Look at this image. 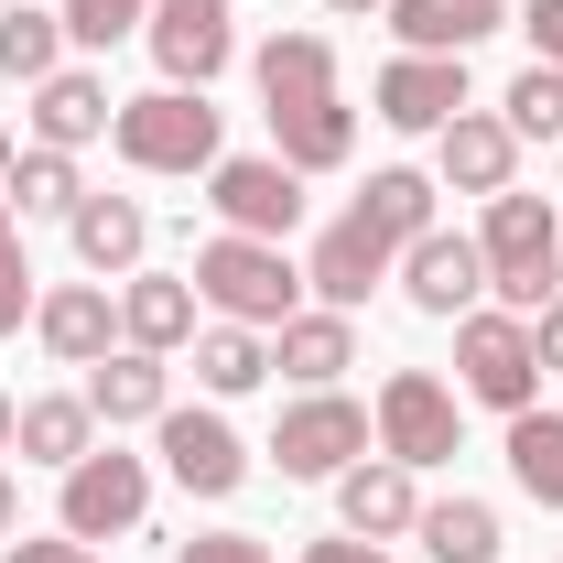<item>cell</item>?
I'll list each match as a JSON object with an SVG mask.
<instances>
[{
	"instance_id": "6da1fadb",
	"label": "cell",
	"mask_w": 563,
	"mask_h": 563,
	"mask_svg": "<svg viewBox=\"0 0 563 563\" xmlns=\"http://www.w3.org/2000/svg\"><path fill=\"white\" fill-rule=\"evenodd\" d=\"M477 250H488V292L498 314H542V303H563V217L542 207V196H488V228H477Z\"/></svg>"
},
{
	"instance_id": "7a4b0ae2",
	"label": "cell",
	"mask_w": 563,
	"mask_h": 563,
	"mask_svg": "<svg viewBox=\"0 0 563 563\" xmlns=\"http://www.w3.org/2000/svg\"><path fill=\"white\" fill-rule=\"evenodd\" d=\"M185 282H196V303H217V325H282L292 292H303V272L282 261V239H239V228H217Z\"/></svg>"
},
{
	"instance_id": "3957f363",
	"label": "cell",
	"mask_w": 563,
	"mask_h": 563,
	"mask_svg": "<svg viewBox=\"0 0 563 563\" xmlns=\"http://www.w3.org/2000/svg\"><path fill=\"white\" fill-rule=\"evenodd\" d=\"M109 141H120L131 174H207L217 163V109H207V87H152V98H120Z\"/></svg>"
},
{
	"instance_id": "277c9868",
	"label": "cell",
	"mask_w": 563,
	"mask_h": 563,
	"mask_svg": "<svg viewBox=\"0 0 563 563\" xmlns=\"http://www.w3.org/2000/svg\"><path fill=\"white\" fill-rule=\"evenodd\" d=\"M455 390L488 412H531L542 401V357H531V314H455Z\"/></svg>"
},
{
	"instance_id": "5b68a950",
	"label": "cell",
	"mask_w": 563,
	"mask_h": 563,
	"mask_svg": "<svg viewBox=\"0 0 563 563\" xmlns=\"http://www.w3.org/2000/svg\"><path fill=\"white\" fill-rule=\"evenodd\" d=\"M207 207H217V228H239V239H292L303 174H292L282 152H217L207 163Z\"/></svg>"
},
{
	"instance_id": "8992f818",
	"label": "cell",
	"mask_w": 563,
	"mask_h": 563,
	"mask_svg": "<svg viewBox=\"0 0 563 563\" xmlns=\"http://www.w3.org/2000/svg\"><path fill=\"white\" fill-rule=\"evenodd\" d=\"M141 509H152V466L120 444H87L66 466V498H55V520L76 542H120V531H141Z\"/></svg>"
},
{
	"instance_id": "52a82bcc",
	"label": "cell",
	"mask_w": 563,
	"mask_h": 563,
	"mask_svg": "<svg viewBox=\"0 0 563 563\" xmlns=\"http://www.w3.org/2000/svg\"><path fill=\"white\" fill-rule=\"evenodd\" d=\"M152 66H163V87H207V76L239 66V11L228 0H152Z\"/></svg>"
},
{
	"instance_id": "ba28073f",
	"label": "cell",
	"mask_w": 563,
	"mask_h": 563,
	"mask_svg": "<svg viewBox=\"0 0 563 563\" xmlns=\"http://www.w3.org/2000/svg\"><path fill=\"white\" fill-rule=\"evenodd\" d=\"M379 455L412 466V477L455 455V390H444L433 368H390V379H379Z\"/></svg>"
},
{
	"instance_id": "9c48e42d",
	"label": "cell",
	"mask_w": 563,
	"mask_h": 563,
	"mask_svg": "<svg viewBox=\"0 0 563 563\" xmlns=\"http://www.w3.org/2000/svg\"><path fill=\"white\" fill-rule=\"evenodd\" d=\"M357 455H368V412L336 401V390H314V401H292L272 422V466L282 477H347Z\"/></svg>"
},
{
	"instance_id": "30bf717a",
	"label": "cell",
	"mask_w": 563,
	"mask_h": 563,
	"mask_svg": "<svg viewBox=\"0 0 563 563\" xmlns=\"http://www.w3.org/2000/svg\"><path fill=\"white\" fill-rule=\"evenodd\" d=\"M152 433H163V477H174V488H196V498H239L250 488V444L228 433V412H163Z\"/></svg>"
},
{
	"instance_id": "8fae6325",
	"label": "cell",
	"mask_w": 563,
	"mask_h": 563,
	"mask_svg": "<svg viewBox=\"0 0 563 563\" xmlns=\"http://www.w3.org/2000/svg\"><path fill=\"white\" fill-rule=\"evenodd\" d=\"M401 292H412V314H477V292H488V250L477 239H455V228H422L412 250H401Z\"/></svg>"
},
{
	"instance_id": "7c38bea8",
	"label": "cell",
	"mask_w": 563,
	"mask_h": 563,
	"mask_svg": "<svg viewBox=\"0 0 563 563\" xmlns=\"http://www.w3.org/2000/svg\"><path fill=\"white\" fill-rule=\"evenodd\" d=\"M433 174H444L455 196H509V185H520V131L488 120V109H455V120L433 131Z\"/></svg>"
},
{
	"instance_id": "4fadbf2b",
	"label": "cell",
	"mask_w": 563,
	"mask_h": 563,
	"mask_svg": "<svg viewBox=\"0 0 563 563\" xmlns=\"http://www.w3.org/2000/svg\"><path fill=\"white\" fill-rule=\"evenodd\" d=\"M368 98H379L390 131H444L466 109V55H401V66H379Z\"/></svg>"
},
{
	"instance_id": "5bb4252c",
	"label": "cell",
	"mask_w": 563,
	"mask_h": 563,
	"mask_svg": "<svg viewBox=\"0 0 563 563\" xmlns=\"http://www.w3.org/2000/svg\"><path fill=\"white\" fill-rule=\"evenodd\" d=\"M33 336L66 357V368H98L109 336H120V303H109V282H55L44 303H33Z\"/></svg>"
},
{
	"instance_id": "9a60e30c",
	"label": "cell",
	"mask_w": 563,
	"mask_h": 563,
	"mask_svg": "<svg viewBox=\"0 0 563 563\" xmlns=\"http://www.w3.org/2000/svg\"><path fill=\"white\" fill-rule=\"evenodd\" d=\"M120 336L152 347V357L196 347V282H185V272H131V282H120Z\"/></svg>"
},
{
	"instance_id": "2e32d148",
	"label": "cell",
	"mask_w": 563,
	"mask_h": 563,
	"mask_svg": "<svg viewBox=\"0 0 563 563\" xmlns=\"http://www.w3.org/2000/svg\"><path fill=\"white\" fill-rule=\"evenodd\" d=\"M87 412L98 422H163L174 412V368L152 347H109L98 368H87Z\"/></svg>"
},
{
	"instance_id": "e0dca14e",
	"label": "cell",
	"mask_w": 563,
	"mask_h": 563,
	"mask_svg": "<svg viewBox=\"0 0 563 563\" xmlns=\"http://www.w3.org/2000/svg\"><path fill=\"white\" fill-rule=\"evenodd\" d=\"M336 520H347L357 542H401V531L422 520L412 466H390V455H379V466H347V477H336Z\"/></svg>"
},
{
	"instance_id": "ac0fdd59",
	"label": "cell",
	"mask_w": 563,
	"mask_h": 563,
	"mask_svg": "<svg viewBox=\"0 0 563 563\" xmlns=\"http://www.w3.org/2000/svg\"><path fill=\"white\" fill-rule=\"evenodd\" d=\"M66 239H76V261L109 282H131L141 272V250H152V217H141V196H76V217H66Z\"/></svg>"
},
{
	"instance_id": "d6986e66",
	"label": "cell",
	"mask_w": 563,
	"mask_h": 563,
	"mask_svg": "<svg viewBox=\"0 0 563 563\" xmlns=\"http://www.w3.org/2000/svg\"><path fill=\"white\" fill-rule=\"evenodd\" d=\"M109 120H120V98H109V87H98L87 66H55L44 87H33V141H44V152L109 141Z\"/></svg>"
},
{
	"instance_id": "ffe728a7",
	"label": "cell",
	"mask_w": 563,
	"mask_h": 563,
	"mask_svg": "<svg viewBox=\"0 0 563 563\" xmlns=\"http://www.w3.org/2000/svg\"><path fill=\"white\" fill-rule=\"evenodd\" d=\"M250 76H261V109H314V98H336V44L325 33H272L250 55Z\"/></svg>"
},
{
	"instance_id": "44dd1931",
	"label": "cell",
	"mask_w": 563,
	"mask_h": 563,
	"mask_svg": "<svg viewBox=\"0 0 563 563\" xmlns=\"http://www.w3.org/2000/svg\"><path fill=\"white\" fill-rule=\"evenodd\" d=\"M390 261H401V250H390V239H368V228H357V217H336V228H325V239H314V261H303V282H314V292H325V303H336V314H357V303H368V282L390 272Z\"/></svg>"
},
{
	"instance_id": "7402d4cb",
	"label": "cell",
	"mask_w": 563,
	"mask_h": 563,
	"mask_svg": "<svg viewBox=\"0 0 563 563\" xmlns=\"http://www.w3.org/2000/svg\"><path fill=\"white\" fill-rule=\"evenodd\" d=\"M390 33L412 55H466V44L509 33V0H390Z\"/></svg>"
},
{
	"instance_id": "603a6c76",
	"label": "cell",
	"mask_w": 563,
	"mask_h": 563,
	"mask_svg": "<svg viewBox=\"0 0 563 563\" xmlns=\"http://www.w3.org/2000/svg\"><path fill=\"white\" fill-rule=\"evenodd\" d=\"M272 141H282V163L292 174H336L357 152V109L347 98H314V109H272Z\"/></svg>"
},
{
	"instance_id": "cb8c5ba5",
	"label": "cell",
	"mask_w": 563,
	"mask_h": 563,
	"mask_svg": "<svg viewBox=\"0 0 563 563\" xmlns=\"http://www.w3.org/2000/svg\"><path fill=\"white\" fill-rule=\"evenodd\" d=\"M357 228H368V239H390V250H412L422 228H433V174H412V163H379V174H368V196H357Z\"/></svg>"
},
{
	"instance_id": "d4e9b609",
	"label": "cell",
	"mask_w": 563,
	"mask_h": 563,
	"mask_svg": "<svg viewBox=\"0 0 563 563\" xmlns=\"http://www.w3.org/2000/svg\"><path fill=\"white\" fill-rule=\"evenodd\" d=\"M282 379H303V390H325L336 368H357V336H347V314L325 303V314H282V347H272Z\"/></svg>"
},
{
	"instance_id": "484cf974",
	"label": "cell",
	"mask_w": 563,
	"mask_h": 563,
	"mask_svg": "<svg viewBox=\"0 0 563 563\" xmlns=\"http://www.w3.org/2000/svg\"><path fill=\"white\" fill-rule=\"evenodd\" d=\"M11 444H22L33 466H55V477H66L76 455L98 444V412H87V390H44V401H22V433H11Z\"/></svg>"
},
{
	"instance_id": "4316f807",
	"label": "cell",
	"mask_w": 563,
	"mask_h": 563,
	"mask_svg": "<svg viewBox=\"0 0 563 563\" xmlns=\"http://www.w3.org/2000/svg\"><path fill=\"white\" fill-rule=\"evenodd\" d=\"M412 542L433 563H498V509H488V498H422Z\"/></svg>"
},
{
	"instance_id": "83f0119b",
	"label": "cell",
	"mask_w": 563,
	"mask_h": 563,
	"mask_svg": "<svg viewBox=\"0 0 563 563\" xmlns=\"http://www.w3.org/2000/svg\"><path fill=\"white\" fill-rule=\"evenodd\" d=\"M509 477H520V498H542V509H563V412H509Z\"/></svg>"
},
{
	"instance_id": "f1b7e54d",
	"label": "cell",
	"mask_w": 563,
	"mask_h": 563,
	"mask_svg": "<svg viewBox=\"0 0 563 563\" xmlns=\"http://www.w3.org/2000/svg\"><path fill=\"white\" fill-rule=\"evenodd\" d=\"M0 196H11V217H76V196H87V174H76V152H22L11 174H0Z\"/></svg>"
},
{
	"instance_id": "f546056e",
	"label": "cell",
	"mask_w": 563,
	"mask_h": 563,
	"mask_svg": "<svg viewBox=\"0 0 563 563\" xmlns=\"http://www.w3.org/2000/svg\"><path fill=\"white\" fill-rule=\"evenodd\" d=\"M55 66H66V11H33V0H11V11H0V76L44 87Z\"/></svg>"
},
{
	"instance_id": "4dcf8cb0",
	"label": "cell",
	"mask_w": 563,
	"mask_h": 563,
	"mask_svg": "<svg viewBox=\"0 0 563 563\" xmlns=\"http://www.w3.org/2000/svg\"><path fill=\"white\" fill-rule=\"evenodd\" d=\"M196 379H207L217 401L261 390V379H272V347H261V325H207V336H196Z\"/></svg>"
},
{
	"instance_id": "1f68e13d",
	"label": "cell",
	"mask_w": 563,
	"mask_h": 563,
	"mask_svg": "<svg viewBox=\"0 0 563 563\" xmlns=\"http://www.w3.org/2000/svg\"><path fill=\"white\" fill-rule=\"evenodd\" d=\"M498 120H509L520 141H563V66H520L509 98H498Z\"/></svg>"
},
{
	"instance_id": "d6a6232c",
	"label": "cell",
	"mask_w": 563,
	"mask_h": 563,
	"mask_svg": "<svg viewBox=\"0 0 563 563\" xmlns=\"http://www.w3.org/2000/svg\"><path fill=\"white\" fill-rule=\"evenodd\" d=\"M152 22V0H66V44H120Z\"/></svg>"
},
{
	"instance_id": "836d02e7",
	"label": "cell",
	"mask_w": 563,
	"mask_h": 563,
	"mask_svg": "<svg viewBox=\"0 0 563 563\" xmlns=\"http://www.w3.org/2000/svg\"><path fill=\"white\" fill-rule=\"evenodd\" d=\"M174 563H272L261 531H196V542H174Z\"/></svg>"
},
{
	"instance_id": "e575fe53",
	"label": "cell",
	"mask_w": 563,
	"mask_h": 563,
	"mask_svg": "<svg viewBox=\"0 0 563 563\" xmlns=\"http://www.w3.org/2000/svg\"><path fill=\"white\" fill-rule=\"evenodd\" d=\"M44 292H33V261H22V239L0 250V336H22V314H33Z\"/></svg>"
},
{
	"instance_id": "d590c367",
	"label": "cell",
	"mask_w": 563,
	"mask_h": 563,
	"mask_svg": "<svg viewBox=\"0 0 563 563\" xmlns=\"http://www.w3.org/2000/svg\"><path fill=\"white\" fill-rule=\"evenodd\" d=\"M0 563H98V542H76V531H55V542L11 531V553H0Z\"/></svg>"
},
{
	"instance_id": "8d00e7d4",
	"label": "cell",
	"mask_w": 563,
	"mask_h": 563,
	"mask_svg": "<svg viewBox=\"0 0 563 563\" xmlns=\"http://www.w3.org/2000/svg\"><path fill=\"white\" fill-rule=\"evenodd\" d=\"M520 33H531V66H563V0H531Z\"/></svg>"
},
{
	"instance_id": "74e56055",
	"label": "cell",
	"mask_w": 563,
	"mask_h": 563,
	"mask_svg": "<svg viewBox=\"0 0 563 563\" xmlns=\"http://www.w3.org/2000/svg\"><path fill=\"white\" fill-rule=\"evenodd\" d=\"M303 563H390L379 542H357V531H336V542H303Z\"/></svg>"
},
{
	"instance_id": "f35d334b",
	"label": "cell",
	"mask_w": 563,
	"mask_h": 563,
	"mask_svg": "<svg viewBox=\"0 0 563 563\" xmlns=\"http://www.w3.org/2000/svg\"><path fill=\"white\" fill-rule=\"evenodd\" d=\"M531 357H542V368H563V303H542V314H531Z\"/></svg>"
},
{
	"instance_id": "ab89813d",
	"label": "cell",
	"mask_w": 563,
	"mask_h": 563,
	"mask_svg": "<svg viewBox=\"0 0 563 563\" xmlns=\"http://www.w3.org/2000/svg\"><path fill=\"white\" fill-rule=\"evenodd\" d=\"M11 531H22V488L0 477V542H11Z\"/></svg>"
},
{
	"instance_id": "60d3db41",
	"label": "cell",
	"mask_w": 563,
	"mask_h": 563,
	"mask_svg": "<svg viewBox=\"0 0 563 563\" xmlns=\"http://www.w3.org/2000/svg\"><path fill=\"white\" fill-rule=\"evenodd\" d=\"M11 433H22V401H11V390H0V455H11Z\"/></svg>"
},
{
	"instance_id": "b9f144b4",
	"label": "cell",
	"mask_w": 563,
	"mask_h": 563,
	"mask_svg": "<svg viewBox=\"0 0 563 563\" xmlns=\"http://www.w3.org/2000/svg\"><path fill=\"white\" fill-rule=\"evenodd\" d=\"M11 239H22V217H11V196H0V250H11Z\"/></svg>"
},
{
	"instance_id": "7bdbcfd3",
	"label": "cell",
	"mask_w": 563,
	"mask_h": 563,
	"mask_svg": "<svg viewBox=\"0 0 563 563\" xmlns=\"http://www.w3.org/2000/svg\"><path fill=\"white\" fill-rule=\"evenodd\" d=\"M11 163H22V152H11V120H0V174H11Z\"/></svg>"
},
{
	"instance_id": "ee69618b",
	"label": "cell",
	"mask_w": 563,
	"mask_h": 563,
	"mask_svg": "<svg viewBox=\"0 0 563 563\" xmlns=\"http://www.w3.org/2000/svg\"><path fill=\"white\" fill-rule=\"evenodd\" d=\"M325 11H390V0H325Z\"/></svg>"
},
{
	"instance_id": "f6af8a7d",
	"label": "cell",
	"mask_w": 563,
	"mask_h": 563,
	"mask_svg": "<svg viewBox=\"0 0 563 563\" xmlns=\"http://www.w3.org/2000/svg\"><path fill=\"white\" fill-rule=\"evenodd\" d=\"M0 11H11V0H0Z\"/></svg>"
}]
</instances>
